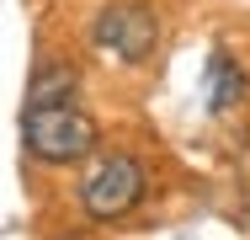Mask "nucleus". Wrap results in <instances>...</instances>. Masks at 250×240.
<instances>
[{
	"mask_svg": "<svg viewBox=\"0 0 250 240\" xmlns=\"http://www.w3.org/2000/svg\"><path fill=\"white\" fill-rule=\"evenodd\" d=\"M21 139H27V149L43 166H75V160H85L96 149L101 128H96V118L80 112L75 101H59V107H27Z\"/></svg>",
	"mask_w": 250,
	"mask_h": 240,
	"instance_id": "nucleus-1",
	"label": "nucleus"
},
{
	"mask_svg": "<svg viewBox=\"0 0 250 240\" xmlns=\"http://www.w3.org/2000/svg\"><path fill=\"white\" fill-rule=\"evenodd\" d=\"M75 91H80V75H75L69 64H48V70L32 80L27 107H59V101H75Z\"/></svg>",
	"mask_w": 250,
	"mask_h": 240,
	"instance_id": "nucleus-5",
	"label": "nucleus"
},
{
	"mask_svg": "<svg viewBox=\"0 0 250 240\" xmlns=\"http://www.w3.org/2000/svg\"><path fill=\"white\" fill-rule=\"evenodd\" d=\"M250 91V80H245V70L234 64V53L229 48H213L208 53V107L213 112H229V107H240Z\"/></svg>",
	"mask_w": 250,
	"mask_h": 240,
	"instance_id": "nucleus-4",
	"label": "nucleus"
},
{
	"mask_svg": "<svg viewBox=\"0 0 250 240\" xmlns=\"http://www.w3.org/2000/svg\"><path fill=\"white\" fill-rule=\"evenodd\" d=\"M144 166H139V155H123V149H112V155H101L96 166L85 171V182H80V214L85 219H96V224H112V219H128L139 203H144Z\"/></svg>",
	"mask_w": 250,
	"mask_h": 240,
	"instance_id": "nucleus-2",
	"label": "nucleus"
},
{
	"mask_svg": "<svg viewBox=\"0 0 250 240\" xmlns=\"http://www.w3.org/2000/svg\"><path fill=\"white\" fill-rule=\"evenodd\" d=\"M91 38H96V48H106L123 64H144L160 43V22L144 0H106L91 22Z\"/></svg>",
	"mask_w": 250,
	"mask_h": 240,
	"instance_id": "nucleus-3",
	"label": "nucleus"
}]
</instances>
